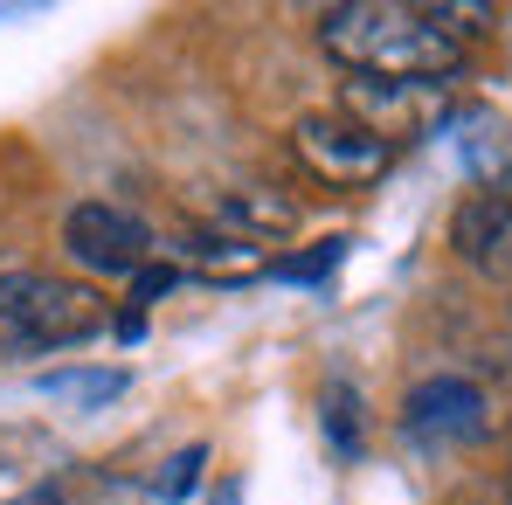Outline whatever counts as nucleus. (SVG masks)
Returning a JSON list of instances; mask_svg holds the SVG:
<instances>
[{"label": "nucleus", "mask_w": 512, "mask_h": 505, "mask_svg": "<svg viewBox=\"0 0 512 505\" xmlns=\"http://www.w3.org/2000/svg\"><path fill=\"white\" fill-rule=\"evenodd\" d=\"M319 49L367 84H443L464 70V42L409 0H340L319 7Z\"/></svg>", "instance_id": "f257e3e1"}, {"label": "nucleus", "mask_w": 512, "mask_h": 505, "mask_svg": "<svg viewBox=\"0 0 512 505\" xmlns=\"http://www.w3.org/2000/svg\"><path fill=\"white\" fill-rule=\"evenodd\" d=\"M0 333L14 346H35V353L84 346L104 333V298L77 277H56V270H7L0 277Z\"/></svg>", "instance_id": "f03ea898"}, {"label": "nucleus", "mask_w": 512, "mask_h": 505, "mask_svg": "<svg viewBox=\"0 0 512 505\" xmlns=\"http://www.w3.org/2000/svg\"><path fill=\"white\" fill-rule=\"evenodd\" d=\"M63 250L77 270L90 277H146L153 263H160V236H153V222L146 215H132V208H118V201H77L70 215H63Z\"/></svg>", "instance_id": "7ed1b4c3"}, {"label": "nucleus", "mask_w": 512, "mask_h": 505, "mask_svg": "<svg viewBox=\"0 0 512 505\" xmlns=\"http://www.w3.org/2000/svg\"><path fill=\"white\" fill-rule=\"evenodd\" d=\"M291 153H298V167L312 173V180H326V187H374L381 173L395 167V139H381V132H367L360 118H346V111H305L298 125H291Z\"/></svg>", "instance_id": "20e7f679"}, {"label": "nucleus", "mask_w": 512, "mask_h": 505, "mask_svg": "<svg viewBox=\"0 0 512 505\" xmlns=\"http://www.w3.org/2000/svg\"><path fill=\"white\" fill-rule=\"evenodd\" d=\"M402 429L416 443H478L492 429V409H485V388L464 381V374H436V381H416L402 395Z\"/></svg>", "instance_id": "39448f33"}, {"label": "nucleus", "mask_w": 512, "mask_h": 505, "mask_svg": "<svg viewBox=\"0 0 512 505\" xmlns=\"http://www.w3.org/2000/svg\"><path fill=\"white\" fill-rule=\"evenodd\" d=\"M450 250L478 277H512V194L478 187L450 208Z\"/></svg>", "instance_id": "423d86ee"}, {"label": "nucleus", "mask_w": 512, "mask_h": 505, "mask_svg": "<svg viewBox=\"0 0 512 505\" xmlns=\"http://www.w3.org/2000/svg\"><path fill=\"white\" fill-rule=\"evenodd\" d=\"M215 229H229L243 243H284V236H298V201L263 194V187H236L215 201Z\"/></svg>", "instance_id": "0eeeda50"}, {"label": "nucleus", "mask_w": 512, "mask_h": 505, "mask_svg": "<svg viewBox=\"0 0 512 505\" xmlns=\"http://www.w3.org/2000/svg\"><path fill=\"white\" fill-rule=\"evenodd\" d=\"M319 429H326V443H333L340 457H360V443H367V409H360L353 381H326V388H319Z\"/></svg>", "instance_id": "6e6552de"}, {"label": "nucleus", "mask_w": 512, "mask_h": 505, "mask_svg": "<svg viewBox=\"0 0 512 505\" xmlns=\"http://www.w3.org/2000/svg\"><path fill=\"white\" fill-rule=\"evenodd\" d=\"M340 256H346V236H333V243H312L305 256H291V263H270V277L277 284H326L340 270Z\"/></svg>", "instance_id": "1a4fd4ad"}, {"label": "nucleus", "mask_w": 512, "mask_h": 505, "mask_svg": "<svg viewBox=\"0 0 512 505\" xmlns=\"http://www.w3.org/2000/svg\"><path fill=\"white\" fill-rule=\"evenodd\" d=\"M49 395H77V402H111L125 388V374H49Z\"/></svg>", "instance_id": "9d476101"}, {"label": "nucleus", "mask_w": 512, "mask_h": 505, "mask_svg": "<svg viewBox=\"0 0 512 505\" xmlns=\"http://www.w3.org/2000/svg\"><path fill=\"white\" fill-rule=\"evenodd\" d=\"M201 464H208V450H201V443H187L180 457H167V478L153 485V492H160V505L187 499V492H194V471H201Z\"/></svg>", "instance_id": "9b49d317"}, {"label": "nucleus", "mask_w": 512, "mask_h": 505, "mask_svg": "<svg viewBox=\"0 0 512 505\" xmlns=\"http://www.w3.org/2000/svg\"><path fill=\"white\" fill-rule=\"evenodd\" d=\"M173 284H180V270H167V263H153L146 277H132V298H139V305H153V298H167Z\"/></svg>", "instance_id": "f8f14e48"}, {"label": "nucleus", "mask_w": 512, "mask_h": 505, "mask_svg": "<svg viewBox=\"0 0 512 505\" xmlns=\"http://www.w3.org/2000/svg\"><path fill=\"white\" fill-rule=\"evenodd\" d=\"M215 505H243V485H236V478H222V492H215Z\"/></svg>", "instance_id": "ddd939ff"}, {"label": "nucleus", "mask_w": 512, "mask_h": 505, "mask_svg": "<svg viewBox=\"0 0 512 505\" xmlns=\"http://www.w3.org/2000/svg\"><path fill=\"white\" fill-rule=\"evenodd\" d=\"M14 505H63V492H28V499H14Z\"/></svg>", "instance_id": "4468645a"}]
</instances>
